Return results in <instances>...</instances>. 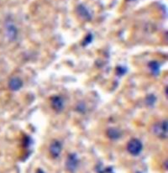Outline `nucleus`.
<instances>
[{
  "instance_id": "obj_1",
  "label": "nucleus",
  "mask_w": 168,
  "mask_h": 173,
  "mask_svg": "<svg viewBox=\"0 0 168 173\" xmlns=\"http://www.w3.org/2000/svg\"><path fill=\"white\" fill-rule=\"evenodd\" d=\"M127 150L131 155H138L142 150V144L139 139H133L127 144Z\"/></svg>"
},
{
  "instance_id": "obj_2",
  "label": "nucleus",
  "mask_w": 168,
  "mask_h": 173,
  "mask_svg": "<svg viewBox=\"0 0 168 173\" xmlns=\"http://www.w3.org/2000/svg\"><path fill=\"white\" fill-rule=\"evenodd\" d=\"M166 121H164L162 123H158L157 126L154 127V132L155 134H157L159 136L166 137V133H167V128H166Z\"/></svg>"
},
{
  "instance_id": "obj_3",
  "label": "nucleus",
  "mask_w": 168,
  "mask_h": 173,
  "mask_svg": "<svg viewBox=\"0 0 168 173\" xmlns=\"http://www.w3.org/2000/svg\"><path fill=\"white\" fill-rule=\"evenodd\" d=\"M78 160L75 155H71L67 159L66 161V168L68 169L70 171H74L76 169V165H77Z\"/></svg>"
},
{
  "instance_id": "obj_4",
  "label": "nucleus",
  "mask_w": 168,
  "mask_h": 173,
  "mask_svg": "<svg viewBox=\"0 0 168 173\" xmlns=\"http://www.w3.org/2000/svg\"><path fill=\"white\" fill-rule=\"evenodd\" d=\"M50 154L53 157H57L60 155V151H61V145H60V142L54 141L50 145Z\"/></svg>"
},
{
  "instance_id": "obj_5",
  "label": "nucleus",
  "mask_w": 168,
  "mask_h": 173,
  "mask_svg": "<svg viewBox=\"0 0 168 173\" xmlns=\"http://www.w3.org/2000/svg\"><path fill=\"white\" fill-rule=\"evenodd\" d=\"M23 85V82L21 81L20 79L18 78V77H14V78H12L8 82V86H9V88L13 91H17L20 88L21 86Z\"/></svg>"
},
{
  "instance_id": "obj_6",
  "label": "nucleus",
  "mask_w": 168,
  "mask_h": 173,
  "mask_svg": "<svg viewBox=\"0 0 168 173\" xmlns=\"http://www.w3.org/2000/svg\"><path fill=\"white\" fill-rule=\"evenodd\" d=\"M53 107L57 111H60L63 108V102L59 97H55L52 99Z\"/></svg>"
},
{
  "instance_id": "obj_7",
  "label": "nucleus",
  "mask_w": 168,
  "mask_h": 173,
  "mask_svg": "<svg viewBox=\"0 0 168 173\" xmlns=\"http://www.w3.org/2000/svg\"><path fill=\"white\" fill-rule=\"evenodd\" d=\"M78 12H79V14H83V17L84 18H90V16L89 14H88V13H87V11L86 8H84L82 5H80L78 7Z\"/></svg>"
},
{
  "instance_id": "obj_8",
  "label": "nucleus",
  "mask_w": 168,
  "mask_h": 173,
  "mask_svg": "<svg viewBox=\"0 0 168 173\" xmlns=\"http://www.w3.org/2000/svg\"><path fill=\"white\" fill-rule=\"evenodd\" d=\"M108 135L110 137L111 139H115L114 135H116V137L118 138V137H119V133L116 129H114V128H111V129H109L108 131Z\"/></svg>"
}]
</instances>
